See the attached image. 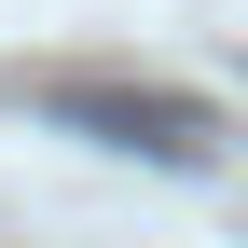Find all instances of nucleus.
<instances>
[{"label": "nucleus", "mask_w": 248, "mask_h": 248, "mask_svg": "<svg viewBox=\"0 0 248 248\" xmlns=\"http://www.w3.org/2000/svg\"><path fill=\"white\" fill-rule=\"evenodd\" d=\"M55 124H83V138H110V152H152V166H207V152H221V124L193 97H152V83H69Z\"/></svg>", "instance_id": "obj_1"}]
</instances>
